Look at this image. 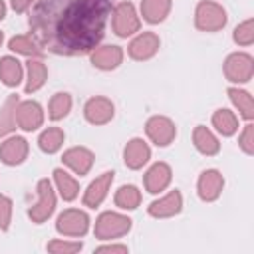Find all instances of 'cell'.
I'll list each match as a JSON object with an SVG mask.
<instances>
[{"label":"cell","mask_w":254,"mask_h":254,"mask_svg":"<svg viewBox=\"0 0 254 254\" xmlns=\"http://www.w3.org/2000/svg\"><path fill=\"white\" fill-rule=\"evenodd\" d=\"M58 230L69 236H81L87 230V216L81 210H65L58 218Z\"/></svg>","instance_id":"52a82bcc"},{"label":"cell","mask_w":254,"mask_h":254,"mask_svg":"<svg viewBox=\"0 0 254 254\" xmlns=\"http://www.w3.org/2000/svg\"><path fill=\"white\" fill-rule=\"evenodd\" d=\"M4 12H6V8H4V2L0 0V20L4 18Z\"/></svg>","instance_id":"74e56055"},{"label":"cell","mask_w":254,"mask_h":254,"mask_svg":"<svg viewBox=\"0 0 254 254\" xmlns=\"http://www.w3.org/2000/svg\"><path fill=\"white\" fill-rule=\"evenodd\" d=\"M16 119H18V125L24 129V131H34L42 125L44 121V115H42V109L38 103L34 101H24L16 107Z\"/></svg>","instance_id":"ba28073f"},{"label":"cell","mask_w":254,"mask_h":254,"mask_svg":"<svg viewBox=\"0 0 254 254\" xmlns=\"http://www.w3.org/2000/svg\"><path fill=\"white\" fill-rule=\"evenodd\" d=\"M99 252H127L125 246H103L99 248Z\"/></svg>","instance_id":"8d00e7d4"},{"label":"cell","mask_w":254,"mask_h":254,"mask_svg":"<svg viewBox=\"0 0 254 254\" xmlns=\"http://www.w3.org/2000/svg\"><path fill=\"white\" fill-rule=\"evenodd\" d=\"M141 202V194L135 187L127 185V187H121L115 194V204L121 206V208H137Z\"/></svg>","instance_id":"484cf974"},{"label":"cell","mask_w":254,"mask_h":254,"mask_svg":"<svg viewBox=\"0 0 254 254\" xmlns=\"http://www.w3.org/2000/svg\"><path fill=\"white\" fill-rule=\"evenodd\" d=\"M10 48L14 52H20V54H26V56H40L42 50L28 38V36H16L10 40Z\"/></svg>","instance_id":"4dcf8cb0"},{"label":"cell","mask_w":254,"mask_h":254,"mask_svg":"<svg viewBox=\"0 0 254 254\" xmlns=\"http://www.w3.org/2000/svg\"><path fill=\"white\" fill-rule=\"evenodd\" d=\"M222 190V175L216 171H204L198 179V192L204 200H214Z\"/></svg>","instance_id":"2e32d148"},{"label":"cell","mask_w":254,"mask_h":254,"mask_svg":"<svg viewBox=\"0 0 254 254\" xmlns=\"http://www.w3.org/2000/svg\"><path fill=\"white\" fill-rule=\"evenodd\" d=\"M26 155H28V143L22 137H12L6 143H2V147H0V159L6 165L22 163L26 159Z\"/></svg>","instance_id":"8fae6325"},{"label":"cell","mask_w":254,"mask_h":254,"mask_svg":"<svg viewBox=\"0 0 254 254\" xmlns=\"http://www.w3.org/2000/svg\"><path fill=\"white\" fill-rule=\"evenodd\" d=\"M149 159V147L147 143H143L141 139H133L131 143H127L125 147V163L131 169H139L147 163Z\"/></svg>","instance_id":"ac0fdd59"},{"label":"cell","mask_w":254,"mask_h":254,"mask_svg":"<svg viewBox=\"0 0 254 254\" xmlns=\"http://www.w3.org/2000/svg\"><path fill=\"white\" fill-rule=\"evenodd\" d=\"M240 147H242L248 155L254 153V127H252V125H246V127H244V131H242V135H240Z\"/></svg>","instance_id":"e575fe53"},{"label":"cell","mask_w":254,"mask_h":254,"mask_svg":"<svg viewBox=\"0 0 254 254\" xmlns=\"http://www.w3.org/2000/svg\"><path fill=\"white\" fill-rule=\"evenodd\" d=\"M81 248L79 242H60V240H54L48 244V250L50 252H62V254H71V252H77Z\"/></svg>","instance_id":"d6a6232c"},{"label":"cell","mask_w":254,"mask_h":254,"mask_svg":"<svg viewBox=\"0 0 254 254\" xmlns=\"http://www.w3.org/2000/svg\"><path fill=\"white\" fill-rule=\"evenodd\" d=\"M111 181H113V173H103L99 179H95V181L89 185V189L85 190V196H83L85 206H97V204L105 198Z\"/></svg>","instance_id":"e0dca14e"},{"label":"cell","mask_w":254,"mask_h":254,"mask_svg":"<svg viewBox=\"0 0 254 254\" xmlns=\"http://www.w3.org/2000/svg\"><path fill=\"white\" fill-rule=\"evenodd\" d=\"M192 139H194L196 149L204 155H214L218 151V141L214 139V135L206 127H196L192 133Z\"/></svg>","instance_id":"7402d4cb"},{"label":"cell","mask_w":254,"mask_h":254,"mask_svg":"<svg viewBox=\"0 0 254 254\" xmlns=\"http://www.w3.org/2000/svg\"><path fill=\"white\" fill-rule=\"evenodd\" d=\"M171 10V0H143L141 12L147 22H161Z\"/></svg>","instance_id":"ffe728a7"},{"label":"cell","mask_w":254,"mask_h":254,"mask_svg":"<svg viewBox=\"0 0 254 254\" xmlns=\"http://www.w3.org/2000/svg\"><path fill=\"white\" fill-rule=\"evenodd\" d=\"M107 14V0H40L30 26L42 46L62 54H79L101 40Z\"/></svg>","instance_id":"6da1fadb"},{"label":"cell","mask_w":254,"mask_h":254,"mask_svg":"<svg viewBox=\"0 0 254 254\" xmlns=\"http://www.w3.org/2000/svg\"><path fill=\"white\" fill-rule=\"evenodd\" d=\"M129 228H131V220L127 216H121L115 212H105L95 222V236L97 238H115V236L125 234Z\"/></svg>","instance_id":"7a4b0ae2"},{"label":"cell","mask_w":254,"mask_h":254,"mask_svg":"<svg viewBox=\"0 0 254 254\" xmlns=\"http://www.w3.org/2000/svg\"><path fill=\"white\" fill-rule=\"evenodd\" d=\"M224 24H226V14L218 4H214V2H200L198 4V8H196V26L200 30L214 32V30H220Z\"/></svg>","instance_id":"3957f363"},{"label":"cell","mask_w":254,"mask_h":254,"mask_svg":"<svg viewBox=\"0 0 254 254\" xmlns=\"http://www.w3.org/2000/svg\"><path fill=\"white\" fill-rule=\"evenodd\" d=\"M69 107H71V97L67 93H56L50 101V117L62 119L64 115H67Z\"/></svg>","instance_id":"f546056e"},{"label":"cell","mask_w":254,"mask_h":254,"mask_svg":"<svg viewBox=\"0 0 254 254\" xmlns=\"http://www.w3.org/2000/svg\"><path fill=\"white\" fill-rule=\"evenodd\" d=\"M147 135L157 145L165 147L175 139V125L167 117H151L147 121Z\"/></svg>","instance_id":"9c48e42d"},{"label":"cell","mask_w":254,"mask_h":254,"mask_svg":"<svg viewBox=\"0 0 254 254\" xmlns=\"http://www.w3.org/2000/svg\"><path fill=\"white\" fill-rule=\"evenodd\" d=\"M64 163L71 167L77 175H85L93 165V155L83 147H73L64 153Z\"/></svg>","instance_id":"7c38bea8"},{"label":"cell","mask_w":254,"mask_h":254,"mask_svg":"<svg viewBox=\"0 0 254 254\" xmlns=\"http://www.w3.org/2000/svg\"><path fill=\"white\" fill-rule=\"evenodd\" d=\"M252 69H254V64H252V58L248 54H232L228 56L226 64H224V73L230 81H248L252 77Z\"/></svg>","instance_id":"277c9868"},{"label":"cell","mask_w":254,"mask_h":254,"mask_svg":"<svg viewBox=\"0 0 254 254\" xmlns=\"http://www.w3.org/2000/svg\"><path fill=\"white\" fill-rule=\"evenodd\" d=\"M157 50H159V38H157L155 34H151V32L139 36V38L133 40L131 46H129V54H131L135 60H147V58H151Z\"/></svg>","instance_id":"4fadbf2b"},{"label":"cell","mask_w":254,"mask_h":254,"mask_svg":"<svg viewBox=\"0 0 254 254\" xmlns=\"http://www.w3.org/2000/svg\"><path fill=\"white\" fill-rule=\"evenodd\" d=\"M212 123H214V127H216L222 135H232V133L236 131V127H238V121H236L234 113L228 111V109H218V111L212 115Z\"/></svg>","instance_id":"d4e9b609"},{"label":"cell","mask_w":254,"mask_h":254,"mask_svg":"<svg viewBox=\"0 0 254 254\" xmlns=\"http://www.w3.org/2000/svg\"><path fill=\"white\" fill-rule=\"evenodd\" d=\"M85 117L95 123V125H101V123H107L111 117H113V105L109 99L105 97H93L87 101L85 105Z\"/></svg>","instance_id":"30bf717a"},{"label":"cell","mask_w":254,"mask_h":254,"mask_svg":"<svg viewBox=\"0 0 254 254\" xmlns=\"http://www.w3.org/2000/svg\"><path fill=\"white\" fill-rule=\"evenodd\" d=\"M62 143H64V131L62 129H56V127L44 131L42 137H40V147L46 153H56L62 147Z\"/></svg>","instance_id":"f1b7e54d"},{"label":"cell","mask_w":254,"mask_h":254,"mask_svg":"<svg viewBox=\"0 0 254 254\" xmlns=\"http://www.w3.org/2000/svg\"><path fill=\"white\" fill-rule=\"evenodd\" d=\"M113 30L119 36H129V34L139 30V18H137L131 4L123 2L115 8V12H113Z\"/></svg>","instance_id":"8992f818"},{"label":"cell","mask_w":254,"mask_h":254,"mask_svg":"<svg viewBox=\"0 0 254 254\" xmlns=\"http://www.w3.org/2000/svg\"><path fill=\"white\" fill-rule=\"evenodd\" d=\"M171 181V169L165 165V163H157L153 165L147 175H145V187L149 192H159L163 190Z\"/></svg>","instance_id":"9a60e30c"},{"label":"cell","mask_w":254,"mask_h":254,"mask_svg":"<svg viewBox=\"0 0 254 254\" xmlns=\"http://www.w3.org/2000/svg\"><path fill=\"white\" fill-rule=\"evenodd\" d=\"M10 216H12V202L0 194V228L6 230L10 224Z\"/></svg>","instance_id":"836d02e7"},{"label":"cell","mask_w":254,"mask_h":254,"mask_svg":"<svg viewBox=\"0 0 254 254\" xmlns=\"http://www.w3.org/2000/svg\"><path fill=\"white\" fill-rule=\"evenodd\" d=\"M234 40L242 46H248L254 42V22L252 20H246L242 22L236 30H234Z\"/></svg>","instance_id":"1f68e13d"},{"label":"cell","mask_w":254,"mask_h":254,"mask_svg":"<svg viewBox=\"0 0 254 254\" xmlns=\"http://www.w3.org/2000/svg\"><path fill=\"white\" fill-rule=\"evenodd\" d=\"M16 103H18V99H16V95H12V97L6 101L4 109L0 111V137H2V135H6V133H10V131L14 129Z\"/></svg>","instance_id":"83f0119b"},{"label":"cell","mask_w":254,"mask_h":254,"mask_svg":"<svg viewBox=\"0 0 254 254\" xmlns=\"http://www.w3.org/2000/svg\"><path fill=\"white\" fill-rule=\"evenodd\" d=\"M179 210H181V194H179V190L169 192L167 196H163L161 200H157V202H153L149 206V212L153 216H173Z\"/></svg>","instance_id":"d6986e66"},{"label":"cell","mask_w":254,"mask_h":254,"mask_svg":"<svg viewBox=\"0 0 254 254\" xmlns=\"http://www.w3.org/2000/svg\"><path fill=\"white\" fill-rule=\"evenodd\" d=\"M0 44H2V32H0Z\"/></svg>","instance_id":"f35d334b"},{"label":"cell","mask_w":254,"mask_h":254,"mask_svg":"<svg viewBox=\"0 0 254 254\" xmlns=\"http://www.w3.org/2000/svg\"><path fill=\"white\" fill-rule=\"evenodd\" d=\"M38 202L30 208V218L34 222H44L52 212H54V206H56V196H54V190L50 187V183L44 179L38 183Z\"/></svg>","instance_id":"5b68a950"},{"label":"cell","mask_w":254,"mask_h":254,"mask_svg":"<svg viewBox=\"0 0 254 254\" xmlns=\"http://www.w3.org/2000/svg\"><path fill=\"white\" fill-rule=\"evenodd\" d=\"M32 2H34V0H12V8H14L16 12H24Z\"/></svg>","instance_id":"d590c367"},{"label":"cell","mask_w":254,"mask_h":254,"mask_svg":"<svg viewBox=\"0 0 254 254\" xmlns=\"http://www.w3.org/2000/svg\"><path fill=\"white\" fill-rule=\"evenodd\" d=\"M0 77L6 85H18L20 79H22V67H20V62L6 56L0 60Z\"/></svg>","instance_id":"44dd1931"},{"label":"cell","mask_w":254,"mask_h":254,"mask_svg":"<svg viewBox=\"0 0 254 254\" xmlns=\"http://www.w3.org/2000/svg\"><path fill=\"white\" fill-rule=\"evenodd\" d=\"M54 177H56V183H58V189L62 192V196L65 200H71L77 196V190H79V185L75 179H71L67 173H64L62 169H56L54 171Z\"/></svg>","instance_id":"603a6c76"},{"label":"cell","mask_w":254,"mask_h":254,"mask_svg":"<svg viewBox=\"0 0 254 254\" xmlns=\"http://www.w3.org/2000/svg\"><path fill=\"white\" fill-rule=\"evenodd\" d=\"M228 95H230V99L234 101V105L238 107V111H240L246 119H252V117H254V101H252V97H250L246 91L228 89Z\"/></svg>","instance_id":"4316f807"},{"label":"cell","mask_w":254,"mask_h":254,"mask_svg":"<svg viewBox=\"0 0 254 254\" xmlns=\"http://www.w3.org/2000/svg\"><path fill=\"white\" fill-rule=\"evenodd\" d=\"M121 58H123V52L117 46H103V48H97L91 54L93 65L95 67H101V69H111V67L119 65L121 64Z\"/></svg>","instance_id":"5bb4252c"},{"label":"cell","mask_w":254,"mask_h":254,"mask_svg":"<svg viewBox=\"0 0 254 254\" xmlns=\"http://www.w3.org/2000/svg\"><path fill=\"white\" fill-rule=\"evenodd\" d=\"M46 81V65L42 62H36V60H30L28 62V85H26V91H36L44 85Z\"/></svg>","instance_id":"cb8c5ba5"}]
</instances>
